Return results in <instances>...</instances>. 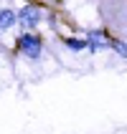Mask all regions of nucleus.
<instances>
[{
	"label": "nucleus",
	"mask_w": 127,
	"mask_h": 134,
	"mask_svg": "<svg viewBox=\"0 0 127 134\" xmlns=\"http://www.w3.org/2000/svg\"><path fill=\"white\" fill-rule=\"evenodd\" d=\"M15 48H18L26 58L38 61L41 53H43V41H41V36H36V33H23V36L15 41Z\"/></svg>",
	"instance_id": "obj_1"
},
{
	"label": "nucleus",
	"mask_w": 127,
	"mask_h": 134,
	"mask_svg": "<svg viewBox=\"0 0 127 134\" xmlns=\"http://www.w3.org/2000/svg\"><path fill=\"white\" fill-rule=\"evenodd\" d=\"M18 23H23L28 30H33L41 23V8L38 5H23L18 10Z\"/></svg>",
	"instance_id": "obj_2"
},
{
	"label": "nucleus",
	"mask_w": 127,
	"mask_h": 134,
	"mask_svg": "<svg viewBox=\"0 0 127 134\" xmlns=\"http://www.w3.org/2000/svg\"><path fill=\"white\" fill-rule=\"evenodd\" d=\"M87 43H89L92 53H99V51H107L109 48V38L104 36V30H92L89 36H87Z\"/></svg>",
	"instance_id": "obj_3"
},
{
	"label": "nucleus",
	"mask_w": 127,
	"mask_h": 134,
	"mask_svg": "<svg viewBox=\"0 0 127 134\" xmlns=\"http://www.w3.org/2000/svg\"><path fill=\"white\" fill-rule=\"evenodd\" d=\"M15 23H18V13H15L13 8H3V10H0V30L13 28Z\"/></svg>",
	"instance_id": "obj_4"
},
{
	"label": "nucleus",
	"mask_w": 127,
	"mask_h": 134,
	"mask_svg": "<svg viewBox=\"0 0 127 134\" xmlns=\"http://www.w3.org/2000/svg\"><path fill=\"white\" fill-rule=\"evenodd\" d=\"M64 46H66L69 51H84V48H89V43H87V38H64Z\"/></svg>",
	"instance_id": "obj_5"
},
{
	"label": "nucleus",
	"mask_w": 127,
	"mask_h": 134,
	"mask_svg": "<svg viewBox=\"0 0 127 134\" xmlns=\"http://www.w3.org/2000/svg\"><path fill=\"white\" fill-rule=\"evenodd\" d=\"M109 48H112L120 58H127V41H120V38H112L109 41Z\"/></svg>",
	"instance_id": "obj_6"
}]
</instances>
